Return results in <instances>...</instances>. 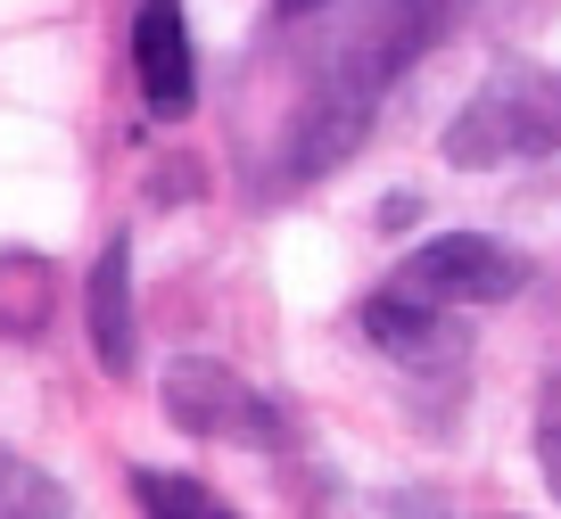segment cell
Masks as SVG:
<instances>
[{"instance_id": "cell-12", "label": "cell", "mask_w": 561, "mask_h": 519, "mask_svg": "<svg viewBox=\"0 0 561 519\" xmlns=\"http://www.w3.org/2000/svg\"><path fill=\"white\" fill-rule=\"evenodd\" d=\"M280 18H322V9H331V0H273Z\"/></svg>"}, {"instance_id": "cell-4", "label": "cell", "mask_w": 561, "mask_h": 519, "mask_svg": "<svg viewBox=\"0 0 561 519\" xmlns=\"http://www.w3.org/2000/svg\"><path fill=\"white\" fill-rule=\"evenodd\" d=\"M165 420L191 437H248V446H280V413L240 380V371L207 364V355H182L165 371Z\"/></svg>"}, {"instance_id": "cell-6", "label": "cell", "mask_w": 561, "mask_h": 519, "mask_svg": "<svg viewBox=\"0 0 561 519\" xmlns=\"http://www.w3.org/2000/svg\"><path fill=\"white\" fill-rule=\"evenodd\" d=\"M364 338L380 346L388 364L430 371V380H455V371H462V355H471V338L455 330V313L413 305V297H397V289H380V297L364 305Z\"/></svg>"}, {"instance_id": "cell-3", "label": "cell", "mask_w": 561, "mask_h": 519, "mask_svg": "<svg viewBox=\"0 0 561 519\" xmlns=\"http://www.w3.org/2000/svg\"><path fill=\"white\" fill-rule=\"evenodd\" d=\"M397 297L413 305H438V313H462V305H504V297L528 289V256L512 240H488V231H446V240L413 247L388 280Z\"/></svg>"}, {"instance_id": "cell-10", "label": "cell", "mask_w": 561, "mask_h": 519, "mask_svg": "<svg viewBox=\"0 0 561 519\" xmlns=\"http://www.w3.org/2000/svg\"><path fill=\"white\" fill-rule=\"evenodd\" d=\"M133 503H140L149 519H240V511H224L198 478H174V470H140V478H133Z\"/></svg>"}, {"instance_id": "cell-5", "label": "cell", "mask_w": 561, "mask_h": 519, "mask_svg": "<svg viewBox=\"0 0 561 519\" xmlns=\"http://www.w3.org/2000/svg\"><path fill=\"white\" fill-rule=\"evenodd\" d=\"M133 83H140V107H149L158 124H191V107H198V50H191L182 0H140L133 9Z\"/></svg>"}, {"instance_id": "cell-7", "label": "cell", "mask_w": 561, "mask_h": 519, "mask_svg": "<svg viewBox=\"0 0 561 519\" xmlns=\"http://www.w3.org/2000/svg\"><path fill=\"white\" fill-rule=\"evenodd\" d=\"M83 322H91V355H100L107 380L140 364V313H133V240H107L100 264H91V289H83Z\"/></svg>"}, {"instance_id": "cell-11", "label": "cell", "mask_w": 561, "mask_h": 519, "mask_svg": "<svg viewBox=\"0 0 561 519\" xmlns=\"http://www.w3.org/2000/svg\"><path fill=\"white\" fill-rule=\"evenodd\" d=\"M537 462H545V486L561 495V371L537 388Z\"/></svg>"}, {"instance_id": "cell-9", "label": "cell", "mask_w": 561, "mask_h": 519, "mask_svg": "<svg viewBox=\"0 0 561 519\" xmlns=\"http://www.w3.org/2000/svg\"><path fill=\"white\" fill-rule=\"evenodd\" d=\"M75 495L42 462H25L18 446H0V519H67Z\"/></svg>"}, {"instance_id": "cell-8", "label": "cell", "mask_w": 561, "mask_h": 519, "mask_svg": "<svg viewBox=\"0 0 561 519\" xmlns=\"http://www.w3.org/2000/svg\"><path fill=\"white\" fill-rule=\"evenodd\" d=\"M50 305H58L50 256L9 247V256H0V338H42V330H50Z\"/></svg>"}, {"instance_id": "cell-2", "label": "cell", "mask_w": 561, "mask_h": 519, "mask_svg": "<svg viewBox=\"0 0 561 519\" xmlns=\"http://www.w3.org/2000/svg\"><path fill=\"white\" fill-rule=\"evenodd\" d=\"M545 149H561V83H545L537 67H495L462 100V116L446 124V165L462 173L520 165V157H545Z\"/></svg>"}, {"instance_id": "cell-1", "label": "cell", "mask_w": 561, "mask_h": 519, "mask_svg": "<svg viewBox=\"0 0 561 519\" xmlns=\"http://www.w3.org/2000/svg\"><path fill=\"white\" fill-rule=\"evenodd\" d=\"M462 9H471V0H364V9L322 42L314 74H306L280 173H289V182H314V173L347 165V157L364 149L380 100L404 83V67H421V58L438 50L462 25Z\"/></svg>"}]
</instances>
